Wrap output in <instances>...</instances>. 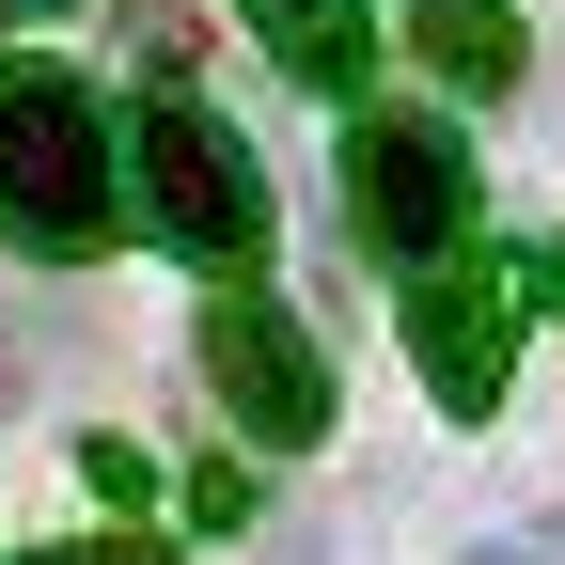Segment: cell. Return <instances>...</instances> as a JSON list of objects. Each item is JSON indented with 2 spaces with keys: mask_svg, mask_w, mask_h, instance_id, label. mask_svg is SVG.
<instances>
[{
  "mask_svg": "<svg viewBox=\"0 0 565 565\" xmlns=\"http://www.w3.org/2000/svg\"><path fill=\"white\" fill-rule=\"evenodd\" d=\"M0 236L79 267L126 236V173H110V110L63 63H0Z\"/></svg>",
  "mask_w": 565,
  "mask_h": 565,
  "instance_id": "cell-1",
  "label": "cell"
},
{
  "mask_svg": "<svg viewBox=\"0 0 565 565\" xmlns=\"http://www.w3.org/2000/svg\"><path fill=\"white\" fill-rule=\"evenodd\" d=\"M110 173L141 189V236H158V252H189V267H252L267 252V173H252V141L221 110L141 95V126L110 141Z\"/></svg>",
  "mask_w": 565,
  "mask_h": 565,
  "instance_id": "cell-2",
  "label": "cell"
},
{
  "mask_svg": "<svg viewBox=\"0 0 565 565\" xmlns=\"http://www.w3.org/2000/svg\"><path fill=\"white\" fill-rule=\"evenodd\" d=\"M345 221H362L377 267H440L471 236V158L440 110H362L345 126Z\"/></svg>",
  "mask_w": 565,
  "mask_h": 565,
  "instance_id": "cell-3",
  "label": "cell"
},
{
  "mask_svg": "<svg viewBox=\"0 0 565 565\" xmlns=\"http://www.w3.org/2000/svg\"><path fill=\"white\" fill-rule=\"evenodd\" d=\"M204 377H221V408L252 424L267 456L330 440V362H315V330L282 299H204Z\"/></svg>",
  "mask_w": 565,
  "mask_h": 565,
  "instance_id": "cell-4",
  "label": "cell"
},
{
  "mask_svg": "<svg viewBox=\"0 0 565 565\" xmlns=\"http://www.w3.org/2000/svg\"><path fill=\"white\" fill-rule=\"evenodd\" d=\"M503 345H519V299H503V282L424 267V299H408V362H424V393H440L456 424L503 408Z\"/></svg>",
  "mask_w": 565,
  "mask_h": 565,
  "instance_id": "cell-5",
  "label": "cell"
},
{
  "mask_svg": "<svg viewBox=\"0 0 565 565\" xmlns=\"http://www.w3.org/2000/svg\"><path fill=\"white\" fill-rule=\"evenodd\" d=\"M408 47H424V63H440V79H456V95H519V63H534V47H519V17H503V0H424V17H408Z\"/></svg>",
  "mask_w": 565,
  "mask_h": 565,
  "instance_id": "cell-6",
  "label": "cell"
},
{
  "mask_svg": "<svg viewBox=\"0 0 565 565\" xmlns=\"http://www.w3.org/2000/svg\"><path fill=\"white\" fill-rule=\"evenodd\" d=\"M252 17L282 32V63H299V79H362V17H345V0H252Z\"/></svg>",
  "mask_w": 565,
  "mask_h": 565,
  "instance_id": "cell-7",
  "label": "cell"
},
{
  "mask_svg": "<svg viewBox=\"0 0 565 565\" xmlns=\"http://www.w3.org/2000/svg\"><path fill=\"white\" fill-rule=\"evenodd\" d=\"M79 471H95V503H141V487H158V471H141V440H79Z\"/></svg>",
  "mask_w": 565,
  "mask_h": 565,
  "instance_id": "cell-8",
  "label": "cell"
},
{
  "mask_svg": "<svg viewBox=\"0 0 565 565\" xmlns=\"http://www.w3.org/2000/svg\"><path fill=\"white\" fill-rule=\"evenodd\" d=\"M503 299H534V315H565V236H534V252L503 267Z\"/></svg>",
  "mask_w": 565,
  "mask_h": 565,
  "instance_id": "cell-9",
  "label": "cell"
},
{
  "mask_svg": "<svg viewBox=\"0 0 565 565\" xmlns=\"http://www.w3.org/2000/svg\"><path fill=\"white\" fill-rule=\"evenodd\" d=\"M471 565H565V550H534V534H487V550H471Z\"/></svg>",
  "mask_w": 565,
  "mask_h": 565,
  "instance_id": "cell-10",
  "label": "cell"
},
{
  "mask_svg": "<svg viewBox=\"0 0 565 565\" xmlns=\"http://www.w3.org/2000/svg\"><path fill=\"white\" fill-rule=\"evenodd\" d=\"M47 565H158V550H47Z\"/></svg>",
  "mask_w": 565,
  "mask_h": 565,
  "instance_id": "cell-11",
  "label": "cell"
},
{
  "mask_svg": "<svg viewBox=\"0 0 565 565\" xmlns=\"http://www.w3.org/2000/svg\"><path fill=\"white\" fill-rule=\"evenodd\" d=\"M0 17H63V0H0Z\"/></svg>",
  "mask_w": 565,
  "mask_h": 565,
  "instance_id": "cell-12",
  "label": "cell"
}]
</instances>
